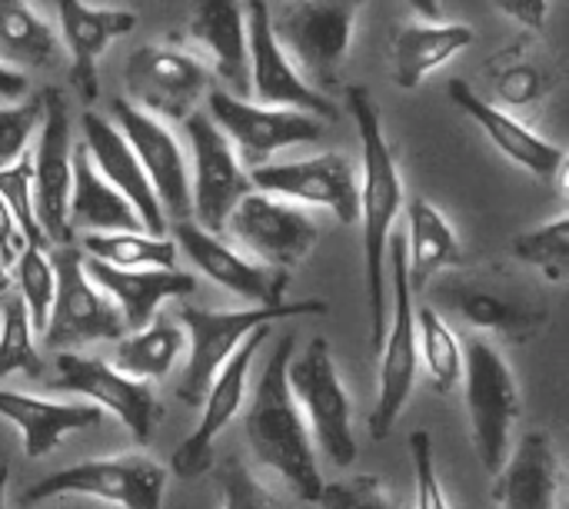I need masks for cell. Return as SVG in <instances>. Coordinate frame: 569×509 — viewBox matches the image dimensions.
Here are the masks:
<instances>
[{"instance_id": "1", "label": "cell", "mask_w": 569, "mask_h": 509, "mask_svg": "<svg viewBox=\"0 0 569 509\" xmlns=\"http://www.w3.org/2000/svg\"><path fill=\"white\" fill-rule=\"evenodd\" d=\"M347 110L357 123L363 150L360 217H363V267H367V307H370V343L380 350L387 333V240L397 213L403 210V180L393 150L383 133V117L367 87L347 90Z\"/></svg>"}, {"instance_id": "2", "label": "cell", "mask_w": 569, "mask_h": 509, "mask_svg": "<svg viewBox=\"0 0 569 509\" xmlns=\"http://www.w3.org/2000/svg\"><path fill=\"white\" fill-rule=\"evenodd\" d=\"M293 353H297V337L293 333L280 337L250 397L243 417V437L263 467L283 477L300 500L317 503L323 490V477L317 467L313 437L287 383V363Z\"/></svg>"}, {"instance_id": "3", "label": "cell", "mask_w": 569, "mask_h": 509, "mask_svg": "<svg viewBox=\"0 0 569 509\" xmlns=\"http://www.w3.org/2000/svg\"><path fill=\"white\" fill-rule=\"evenodd\" d=\"M327 303L323 300H300V303H270V307H247V310H200V307H183L180 310V327L190 337V353L187 367L177 387V397L190 407H197L213 383L217 370L230 360V353L243 343V337L260 327V323H277L290 317H323Z\"/></svg>"}, {"instance_id": "4", "label": "cell", "mask_w": 569, "mask_h": 509, "mask_svg": "<svg viewBox=\"0 0 569 509\" xmlns=\"http://www.w3.org/2000/svg\"><path fill=\"white\" fill-rule=\"evenodd\" d=\"M463 397L473 430V447L490 477L500 473L513 447V423L520 420V390L510 363L487 337H470L463 353Z\"/></svg>"}, {"instance_id": "5", "label": "cell", "mask_w": 569, "mask_h": 509, "mask_svg": "<svg viewBox=\"0 0 569 509\" xmlns=\"http://www.w3.org/2000/svg\"><path fill=\"white\" fill-rule=\"evenodd\" d=\"M367 3L370 0H290L277 17L270 13L273 37L317 90L337 87L357 17Z\"/></svg>"}, {"instance_id": "6", "label": "cell", "mask_w": 569, "mask_h": 509, "mask_svg": "<svg viewBox=\"0 0 569 509\" xmlns=\"http://www.w3.org/2000/svg\"><path fill=\"white\" fill-rule=\"evenodd\" d=\"M387 263H390V280H393V317L387 320V333L380 343V393L373 403V413L367 420L370 437L383 440L397 427L413 383L420 370V353H417V307H413V290L407 280V237L390 233L387 240Z\"/></svg>"}, {"instance_id": "7", "label": "cell", "mask_w": 569, "mask_h": 509, "mask_svg": "<svg viewBox=\"0 0 569 509\" xmlns=\"http://www.w3.org/2000/svg\"><path fill=\"white\" fill-rule=\"evenodd\" d=\"M287 383L310 423V437L323 450L333 467L357 463V437H353V410L350 397L340 383L330 343L313 337L303 353H293L287 363Z\"/></svg>"}, {"instance_id": "8", "label": "cell", "mask_w": 569, "mask_h": 509, "mask_svg": "<svg viewBox=\"0 0 569 509\" xmlns=\"http://www.w3.org/2000/svg\"><path fill=\"white\" fill-rule=\"evenodd\" d=\"M53 263V300L43 320V347L47 350H77L83 343L100 340H120L127 333L120 310L113 300L87 277L83 270V250L73 243H63L50 257Z\"/></svg>"}, {"instance_id": "9", "label": "cell", "mask_w": 569, "mask_h": 509, "mask_svg": "<svg viewBox=\"0 0 569 509\" xmlns=\"http://www.w3.org/2000/svg\"><path fill=\"white\" fill-rule=\"evenodd\" d=\"M167 487V470L147 453H123L103 460H83L67 470H57L33 483L23 497V507L53 500V497H90L120 509H160Z\"/></svg>"}, {"instance_id": "10", "label": "cell", "mask_w": 569, "mask_h": 509, "mask_svg": "<svg viewBox=\"0 0 569 509\" xmlns=\"http://www.w3.org/2000/svg\"><path fill=\"white\" fill-rule=\"evenodd\" d=\"M207 107H210L213 123L233 143L237 160L250 170L267 163L283 147L313 143L327 133V120H320L313 113L250 103L247 97H237L230 90H210Z\"/></svg>"}, {"instance_id": "11", "label": "cell", "mask_w": 569, "mask_h": 509, "mask_svg": "<svg viewBox=\"0 0 569 509\" xmlns=\"http://www.w3.org/2000/svg\"><path fill=\"white\" fill-rule=\"evenodd\" d=\"M227 230L233 233L237 243H243L253 253V260L277 270L300 267L320 237L317 220L303 207L263 190H250L237 200V207L227 217Z\"/></svg>"}, {"instance_id": "12", "label": "cell", "mask_w": 569, "mask_h": 509, "mask_svg": "<svg viewBox=\"0 0 569 509\" xmlns=\"http://www.w3.org/2000/svg\"><path fill=\"white\" fill-rule=\"evenodd\" d=\"M183 127L193 150V180H190L193 217L203 230L220 233L237 200L253 190L250 173L243 170L233 143L223 137V130L213 123L210 113L190 110Z\"/></svg>"}, {"instance_id": "13", "label": "cell", "mask_w": 569, "mask_h": 509, "mask_svg": "<svg viewBox=\"0 0 569 509\" xmlns=\"http://www.w3.org/2000/svg\"><path fill=\"white\" fill-rule=\"evenodd\" d=\"M273 323H260L253 327L243 343L230 353V360L217 370L213 383L203 393V417L197 423V430L177 447V453L170 457V470L180 480H193L200 473H207L217 460H213V440L230 427V420L240 413L243 400H247V380H250V363L257 357V350L270 340Z\"/></svg>"}, {"instance_id": "14", "label": "cell", "mask_w": 569, "mask_h": 509, "mask_svg": "<svg viewBox=\"0 0 569 509\" xmlns=\"http://www.w3.org/2000/svg\"><path fill=\"white\" fill-rule=\"evenodd\" d=\"M247 57H250V90L257 103L313 113L327 123L337 120V103L297 73L287 50L273 37L267 0H250L247 7Z\"/></svg>"}, {"instance_id": "15", "label": "cell", "mask_w": 569, "mask_h": 509, "mask_svg": "<svg viewBox=\"0 0 569 509\" xmlns=\"http://www.w3.org/2000/svg\"><path fill=\"white\" fill-rule=\"evenodd\" d=\"M43 117H40V147L33 160V210L43 227V237L57 247L73 243L67 223L70 170H73V127L67 117V97L57 87H43Z\"/></svg>"}, {"instance_id": "16", "label": "cell", "mask_w": 569, "mask_h": 509, "mask_svg": "<svg viewBox=\"0 0 569 509\" xmlns=\"http://www.w3.org/2000/svg\"><path fill=\"white\" fill-rule=\"evenodd\" d=\"M60 393L83 397L87 403L110 410L137 443H147L157 423V397L147 380H133L120 373L110 360L80 357L73 350H60L57 357V383Z\"/></svg>"}, {"instance_id": "17", "label": "cell", "mask_w": 569, "mask_h": 509, "mask_svg": "<svg viewBox=\"0 0 569 509\" xmlns=\"http://www.w3.org/2000/svg\"><path fill=\"white\" fill-rule=\"evenodd\" d=\"M130 103L170 120H187L197 100L210 90V70L200 57L173 47H140L127 60Z\"/></svg>"}, {"instance_id": "18", "label": "cell", "mask_w": 569, "mask_h": 509, "mask_svg": "<svg viewBox=\"0 0 569 509\" xmlns=\"http://www.w3.org/2000/svg\"><path fill=\"white\" fill-rule=\"evenodd\" d=\"M110 117L120 127V133L127 137V143L133 147L163 213H170L173 220H190L193 217V200H190V170L183 160V150L177 143V137L170 133V127L133 107L127 97L110 100Z\"/></svg>"}, {"instance_id": "19", "label": "cell", "mask_w": 569, "mask_h": 509, "mask_svg": "<svg viewBox=\"0 0 569 509\" xmlns=\"http://www.w3.org/2000/svg\"><path fill=\"white\" fill-rule=\"evenodd\" d=\"M253 190L287 197L293 203L327 207L340 223H357L360 217V183L357 170L340 153H320L297 163H260L250 170Z\"/></svg>"}, {"instance_id": "20", "label": "cell", "mask_w": 569, "mask_h": 509, "mask_svg": "<svg viewBox=\"0 0 569 509\" xmlns=\"http://www.w3.org/2000/svg\"><path fill=\"white\" fill-rule=\"evenodd\" d=\"M173 233H177V247L217 287L230 290L233 297H240V300H247L253 307L283 303L287 283H290V270H277V267H267L260 260L243 257L240 250H233L230 243H223L217 233L203 230L193 220H177Z\"/></svg>"}, {"instance_id": "21", "label": "cell", "mask_w": 569, "mask_h": 509, "mask_svg": "<svg viewBox=\"0 0 569 509\" xmlns=\"http://www.w3.org/2000/svg\"><path fill=\"white\" fill-rule=\"evenodd\" d=\"M80 130H83V147L93 160V167L133 203V210L143 220V230L150 237H163L167 233V213L133 153V147L127 143V137L120 133V127L93 110H83L80 117Z\"/></svg>"}, {"instance_id": "22", "label": "cell", "mask_w": 569, "mask_h": 509, "mask_svg": "<svg viewBox=\"0 0 569 509\" xmlns=\"http://www.w3.org/2000/svg\"><path fill=\"white\" fill-rule=\"evenodd\" d=\"M63 27V40L70 47V87L83 103H93L100 93L97 60L110 47V40L127 37L137 27L133 10L90 7L83 0H53Z\"/></svg>"}, {"instance_id": "23", "label": "cell", "mask_w": 569, "mask_h": 509, "mask_svg": "<svg viewBox=\"0 0 569 509\" xmlns=\"http://www.w3.org/2000/svg\"><path fill=\"white\" fill-rule=\"evenodd\" d=\"M563 490V467L557 443L547 430H530L510 447L497 473L493 500L500 509H557Z\"/></svg>"}, {"instance_id": "24", "label": "cell", "mask_w": 569, "mask_h": 509, "mask_svg": "<svg viewBox=\"0 0 569 509\" xmlns=\"http://www.w3.org/2000/svg\"><path fill=\"white\" fill-rule=\"evenodd\" d=\"M447 93H450V100L463 110V117H470V120L490 137V143H493L503 157H510L513 163H520V167L530 170L533 177L550 180V177H557V173L563 170V163H567L563 147H557V143L537 137V133H533L527 123H520L513 113H507V110L493 107L490 100H483L470 83L453 80Z\"/></svg>"}, {"instance_id": "25", "label": "cell", "mask_w": 569, "mask_h": 509, "mask_svg": "<svg viewBox=\"0 0 569 509\" xmlns=\"http://www.w3.org/2000/svg\"><path fill=\"white\" fill-rule=\"evenodd\" d=\"M87 277L113 300V307L123 317L127 330H140L153 320L163 300L190 297L197 290V277L177 267H153V270H120L103 260L83 257Z\"/></svg>"}, {"instance_id": "26", "label": "cell", "mask_w": 569, "mask_h": 509, "mask_svg": "<svg viewBox=\"0 0 569 509\" xmlns=\"http://www.w3.org/2000/svg\"><path fill=\"white\" fill-rule=\"evenodd\" d=\"M190 37L210 53L217 77L230 93H250V57H247V10L240 0H193Z\"/></svg>"}, {"instance_id": "27", "label": "cell", "mask_w": 569, "mask_h": 509, "mask_svg": "<svg viewBox=\"0 0 569 509\" xmlns=\"http://www.w3.org/2000/svg\"><path fill=\"white\" fill-rule=\"evenodd\" d=\"M0 417L20 430L23 453L37 460L47 457L53 447H60L67 433L97 427L103 420V410L93 403H60L17 390H0Z\"/></svg>"}, {"instance_id": "28", "label": "cell", "mask_w": 569, "mask_h": 509, "mask_svg": "<svg viewBox=\"0 0 569 509\" xmlns=\"http://www.w3.org/2000/svg\"><path fill=\"white\" fill-rule=\"evenodd\" d=\"M67 223L70 230L87 233H113V230H143L133 203L93 167L83 143H73V170H70V197H67Z\"/></svg>"}, {"instance_id": "29", "label": "cell", "mask_w": 569, "mask_h": 509, "mask_svg": "<svg viewBox=\"0 0 569 509\" xmlns=\"http://www.w3.org/2000/svg\"><path fill=\"white\" fill-rule=\"evenodd\" d=\"M473 43L467 23H407L393 40V80L400 90H417L433 70Z\"/></svg>"}, {"instance_id": "30", "label": "cell", "mask_w": 569, "mask_h": 509, "mask_svg": "<svg viewBox=\"0 0 569 509\" xmlns=\"http://www.w3.org/2000/svg\"><path fill=\"white\" fill-rule=\"evenodd\" d=\"M407 223H410V233H407V280H410V290L420 293V290H427V283L437 273L460 263L463 253H460V240H457L453 227L447 223V217L433 203H427L423 197L410 200Z\"/></svg>"}, {"instance_id": "31", "label": "cell", "mask_w": 569, "mask_h": 509, "mask_svg": "<svg viewBox=\"0 0 569 509\" xmlns=\"http://www.w3.org/2000/svg\"><path fill=\"white\" fill-rule=\"evenodd\" d=\"M60 40L27 0H0V63L13 70H50Z\"/></svg>"}, {"instance_id": "32", "label": "cell", "mask_w": 569, "mask_h": 509, "mask_svg": "<svg viewBox=\"0 0 569 509\" xmlns=\"http://www.w3.org/2000/svg\"><path fill=\"white\" fill-rule=\"evenodd\" d=\"M183 327L170 313L157 310L147 327L117 340L110 363L133 380H163L183 353Z\"/></svg>"}, {"instance_id": "33", "label": "cell", "mask_w": 569, "mask_h": 509, "mask_svg": "<svg viewBox=\"0 0 569 509\" xmlns=\"http://www.w3.org/2000/svg\"><path fill=\"white\" fill-rule=\"evenodd\" d=\"M83 257L103 260L120 270H153L177 267V247L167 237H150L143 230H113V233H87Z\"/></svg>"}, {"instance_id": "34", "label": "cell", "mask_w": 569, "mask_h": 509, "mask_svg": "<svg viewBox=\"0 0 569 509\" xmlns=\"http://www.w3.org/2000/svg\"><path fill=\"white\" fill-rule=\"evenodd\" d=\"M417 353L437 393H453L463 383V350L457 333L433 307H417Z\"/></svg>"}, {"instance_id": "35", "label": "cell", "mask_w": 569, "mask_h": 509, "mask_svg": "<svg viewBox=\"0 0 569 509\" xmlns=\"http://www.w3.org/2000/svg\"><path fill=\"white\" fill-rule=\"evenodd\" d=\"M17 370L40 377L43 363L37 357L33 323H30L27 307H23L17 290H7L0 297V380L17 373Z\"/></svg>"}, {"instance_id": "36", "label": "cell", "mask_w": 569, "mask_h": 509, "mask_svg": "<svg viewBox=\"0 0 569 509\" xmlns=\"http://www.w3.org/2000/svg\"><path fill=\"white\" fill-rule=\"evenodd\" d=\"M513 257L537 267L550 283H563L569 270V217H557L537 230L513 237Z\"/></svg>"}, {"instance_id": "37", "label": "cell", "mask_w": 569, "mask_h": 509, "mask_svg": "<svg viewBox=\"0 0 569 509\" xmlns=\"http://www.w3.org/2000/svg\"><path fill=\"white\" fill-rule=\"evenodd\" d=\"M457 310L463 313L467 323H473L480 330H497L507 337H527L537 327V317H530L527 310L513 307L510 300L483 293V290H463L457 297Z\"/></svg>"}, {"instance_id": "38", "label": "cell", "mask_w": 569, "mask_h": 509, "mask_svg": "<svg viewBox=\"0 0 569 509\" xmlns=\"http://www.w3.org/2000/svg\"><path fill=\"white\" fill-rule=\"evenodd\" d=\"M0 197L10 207V213H13L20 233L27 237V243L47 247L50 240L43 237V227H40L37 210H33V160L27 153H20L7 167H0Z\"/></svg>"}, {"instance_id": "39", "label": "cell", "mask_w": 569, "mask_h": 509, "mask_svg": "<svg viewBox=\"0 0 569 509\" xmlns=\"http://www.w3.org/2000/svg\"><path fill=\"white\" fill-rule=\"evenodd\" d=\"M13 267H17V293H20V300H23V307L30 313L33 330L40 333L43 320H47V310H50V300H53V287H57L53 263L43 253V247L27 243Z\"/></svg>"}, {"instance_id": "40", "label": "cell", "mask_w": 569, "mask_h": 509, "mask_svg": "<svg viewBox=\"0 0 569 509\" xmlns=\"http://www.w3.org/2000/svg\"><path fill=\"white\" fill-rule=\"evenodd\" d=\"M213 487L220 497V509H283V503L237 460L213 463Z\"/></svg>"}, {"instance_id": "41", "label": "cell", "mask_w": 569, "mask_h": 509, "mask_svg": "<svg viewBox=\"0 0 569 509\" xmlns=\"http://www.w3.org/2000/svg\"><path fill=\"white\" fill-rule=\"evenodd\" d=\"M40 117H43L40 93L20 100L13 107H0V167L13 163L27 150V140L37 130Z\"/></svg>"}, {"instance_id": "42", "label": "cell", "mask_w": 569, "mask_h": 509, "mask_svg": "<svg viewBox=\"0 0 569 509\" xmlns=\"http://www.w3.org/2000/svg\"><path fill=\"white\" fill-rule=\"evenodd\" d=\"M317 503L323 509H397L387 487L377 477H353V480L323 483Z\"/></svg>"}, {"instance_id": "43", "label": "cell", "mask_w": 569, "mask_h": 509, "mask_svg": "<svg viewBox=\"0 0 569 509\" xmlns=\"http://www.w3.org/2000/svg\"><path fill=\"white\" fill-rule=\"evenodd\" d=\"M410 460L417 467V509H453L443 483L437 477V463H433V440L427 430H417L410 437Z\"/></svg>"}, {"instance_id": "44", "label": "cell", "mask_w": 569, "mask_h": 509, "mask_svg": "<svg viewBox=\"0 0 569 509\" xmlns=\"http://www.w3.org/2000/svg\"><path fill=\"white\" fill-rule=\"evenodd\" d=\"M23 247H27V237L20 233V227H17V220H13L10 207H7L3 197H0V260H3V267H13L17 257L23 253Z\"/></svg>"}, {"instance_id": "45", "label": "cell", "mask_w": 569, "mask_h": 509, "mask_svg": "<svg viewBox=\"0 0 569 509\" xmlns=\"http://www.w3.org/2000/svg\"><path fill=\"white\" fill-rule=\"evenodd\" d=\"M497 7L507 17L520 20L523 27H530V30H543L547 27V7H550V0H497Z\"/></svg>"}, {"instance_id": "46", "label": "cell", "mask_w": 569, "mask_h": 509, "mask_svg": "<svg viewBox=\"0 0 569 509\" xmlns=\"http://www.w3.org/2000/svg\"><path fill=\"white\" fill-rule=\"evenodd\" d=\"M500 93L510 100V103H527L540 93V80L533 70H520V73H510L500 80Z\"/></svg>"}, {"instance_id": "47", "label": "cell", "mask_w": 569, "mask_h": 509, "mask_svg": "<svg viewBox=\"0 0 569 509\" xmlns=\"http://www.w3.org/2000/svg\"><path fill=\"white\" fill-rule=\"evenodd\" d=\"M27 87H30L27 73H20V70H13V67H3V63H0V97H3V100H17V97H23V93H27Z\"/></svg>"}, {"instance_id": "48", "label": "cell", "mask_w": 569, "mask_h": 509, "mask_svg": "<svg viewBox=\"0 0 569 509\" xmlns=\"http://www.w3.org/2000/svg\"><path fill=\"white\" fill-rule=\"evenodd\" d=\"M410 10H417L427 23H437L440 20V0H407Z\"/></svg>"}, {"instance_id": "49", "label": "cell", "mask_w": 569, "mask_h": 509, "mask_svg": "<svg viewBox=\"0 0 569 509\" xmlns=\"http://www.w3.org/2000/svg\"><path fill=\"white\" fill-rule=\"evenodd\" d=\"M7 487H10V467L0 463V509H7Z\"/></svg>"}, {"instance_id": "50", "label": "cell", "mask_w": 569, "mask_h": 509, "mask_svg": "<svg viewBox=\"0 0 569 509\" xmlns=\"http://www.w3.org/2000/svg\"><path fill=\"white\" fill-rule=\"evenodd\" d=\"M7 270H10V267H3V260H0V297L10 290V273H7Z\"/></svg>"}, {"instance_id": "51", "label": "cell", "mask_w": 569, "mask_h": 509, "mask_svg": "<svg viewBox=\"0 0 569 509\" xmlns=\"http://www.w3.org/2000/svg\"><path fill=\"white\" fill-rule=\"evenodd\" d=\"M57 509H70V507H57Z\"/></svg>"}]
</instances>
